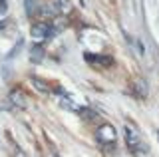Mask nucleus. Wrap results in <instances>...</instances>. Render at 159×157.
I'll return each mask as SVG.
<instances>
[{"mask_svg":"<svg viewBox=\"0 0 159 157\" xmlns=\"http://www.w3.org/2000/svg\"><path fill=\"white\" fill-rule=\"evenodd\" d=\"M123 133H125V143L131 149V153H147V147L141 143V135L133 123H125Z\"/></svg>","mask_w":159,"mask_h":157,"instance_id":"1","label":"nucleus"},{"mask_svg":"<svg viewBox=\"0 0 159 157\" xmlns=\"http://www.w3.org/2000/svg\"><path fill=\"white\" fill-rule=\"evenodd\" d=\"M56 34V28L52 26V24L48 22H40V24H34L32 30H30V38H32L34 44H38V46H42L46 40H50V38Z\"/></svg>","mask_w":159,"mask_h":157,"instance_id":"2","label":"nucleus"},{"mask_svg":"<svg viewBox=\"0 0 159 157\" xmlns=\"http://www.w3.org/2000/svg\"><path fill=\"white\" fill-rule=\"evenodd\" d=\"M116 137H117L116 127L109 125V123H103L96 129V139H98V143H102V145H113L116 143Z\"/></svg>","mask_w":159,"mask_h":157,"instance_id":"3","label":"nucleus"},{"mask_svg":"<svg viewBox=\"0 0 159 157\" xmlns=\"http://www.w3.org/2000/svg\"><path fill=\"white\" fill-rule=\"evenodd\" d=\"M88 62L99 64V66H109V64H113L111 56H92V54H88Z\"/></svg>","mask_w":159,"mask_h":157,"instance_id":"4","label":"nucleus"},{"mask_svg":"<svg viewBox=\"0 0 159 157\" xmlns=\"http://www.w3.org/2000/svg\"><path fill=\"white\" fill-rule=\"evenodd\" d=\"M10 100L14 101V105H18V107H26V97L22 96V92H20V90L12 92V94H10Z\"/></svg>","mask_w":159,"mask_h":157,"instance_id":"5","label":"nucleus"},{"mask_svg":"<svg viewBox=\"0 0 159 157\" xmlns=\"http://www.w3.org/2000/svg\"><path fill=\"white\" fill-rule=\"evenodd\" d=\"M42 48H40L38 46V44H34V48H32V52H30V60H32V62H42Z\"/></svg>","mask_w":159,"mask_h":157,"instance_id":"6","label":"nucleus"},{"mask_svg":"<svg viewBox=\"0 0 159 157\" xmlns=\"http://www.w3.org/2000/svg\"><path fill=\"white\" fill-rule=\"evenodd\" d=\"M58 12L70 14V12H72V4H70L68 0H58Z\"/></svg>","mask_w":159,"mask_h":157,"instance_id":"7","label":"nucleus"},{"mask_svg":"<svg viewBox=\"0 0 159 157\" xmlns=\"http://www.w3.org/2000/svg\"><path fill=\"white\" fill-rule=\"evenodd\" d=\"M135 92H137V97H145L147 96V84H145V82H137V84H135Z\"/></svg>","mask_w":159,"mask_h":157,"instance_id":"8","label":"nucleus"},{"mask_svg":"<svg viewBox=\"0 0 159 157\" xmlns=\"http://www.w3.org/2000/svg\"><path fill=\"white\" fill-rule=\"evenodd\" d=\"M24 4H26V14L28 16L36 14V2H34V0H24Z\"/></svg>","mask_w":159,"mask_h":157,"instance_id":"9","label":"nucleus"},{"mask_svg":"<svg viewBox=\"0 0 159 157\" xmlns=\"http://www.w3.org/2000/svg\"><path fill=\"white\" fill-rule=\"evenodd\" d=\"M32 84H36L40 92H48V86H46V84H44V82H40V80H38V78H32Z\"/></svg>","mask_w":159,"mask_h":157,"instance_id":"10","label":"nucleus"},{"mask_svg":"<svg viewBox=\"0 0 159 157\" xmlns=\"http://www.w3.org/2000/svg\"><path fill=\"white\" fill-rule=\"evenodd\" d=\"M0 2H4V0H0Z\"/></svg>","mask_w":159,"mask_h":157,"instance_id":"11","label":"nucleus"}]
</instances>
